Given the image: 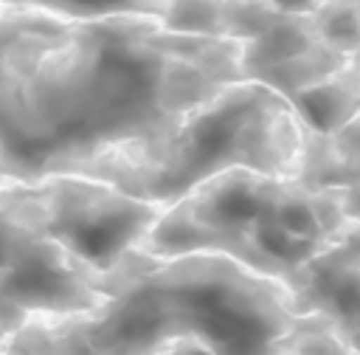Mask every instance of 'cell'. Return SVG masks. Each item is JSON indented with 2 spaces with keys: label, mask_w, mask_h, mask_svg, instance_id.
Listing matches in <instances>:
<instances>
[{
  "label": "cell",
  "mask_w": 360,
  "mask_h": 355,
  "mask_svg": "<svg viewBox=\"0 0 360 355\" xmlns=\"http://www.w3.org/2000/svg\"><path fill=\"white\" fill-rule=\"evenodd\" d=\"M281 355H352V352L321 316H298Z\"/></svg>",
  "instance_id": "obj_16"
},
{
  "label": "cell",
  "mask_w": 360,
  "mask_h": 355,
  "mask_svg": "<svg viewBox=\"0 0 360 355\" xmlns=\"http://www.w3.org/2000/svg\"><path fill=\"white\" fill-rule=\"evenodd\" d=\"M219 37L239 42L242 82L270 87L287 101L352 62L321 39L312 14L262 0H219Z\"/></svg>",
  "instance_id": "obj_6"
},
{
  "label": "cell",
  "mask_w": 360,
  "mask_h": 355,
  "mask_svg": "<svg viewBox=\"0 0 360 355\" xmlns=\"http://www.w3.org/2000/svg\"><path fill=\"white\" fill-rule=\"evenodd\" d=\"M354 59H357V62H360V56H354Z\"/></svg>",
  "instance_id": "obj_21"
},
{
  "label": "cell",
  "mask_w": 360,
  "mask_h": 355,
  "mask_svg": "<svg viewBox=\"0 0 360 355\" xmlns=\"http://www.w3.org/2000/svg\"><path fill=\"white\" fill-rule=\"evenodd\" d=\"M3 180H6V175H3V172H0V183H3Z\"/></svg>",
  "instance_id": "obj_20"
},
{
  "label": "cell",
  "mask_w": 360,
  "mask_h": 355,
  "mask_svg": "<svg viewBox=\"0 0 360 355\" xmlns=\"http://www.w3.org/2000/svg\"><path fill=\"white\" fill-rule=\"evenodd\" d=\"M101 304V273L37 231L25 234L0 270V321L11 332L31 318L90 316Z\"/></svg>",
  "instance_id": "obj_7"
},
{
  "label": "cell",
  "mask_w": 360,
  "mask_h": 355,
  "mask_svg": "<svg viewBox=\"0 0 360 355\" xmlns=\"http://www.w3.org/2000/svg\"><path fill=\"white\" fill-rule=\"evenodd\" d=\"M352 225L340 189L256 169L222 172L163 208L138 251L225 256L287 285Z\"/></svg>",
  "instance_id": "obj_4"
},
{
  "label": "cell",
  "mask_w": 360,
  "mask_h": 355,
  "mask_svg": "<svg viewBox=\"0 0 360 355\" xmlns=\"http://www.w3.org/2000/svg\"><path fill=\"white\" fill-rule=\"evenodd\" d=\"M6 6L37 8L62 20H112V17H152L160 20L169 0H0Z\"/></svg>",
  "instance_id": "obj_13"
},
{
  "label": "cell",
  "mask_w": 360,
  "mask_h": 355,
  "mask_svg": "<svg viewBox=\"0 0 360 355\" xmlns=\"http://www.w3.org/2000/svg\"><path fill=\"white\" fill-rule=\"evenodd\" d=\"M28 231H31L28 225H22L20 220H14L11 214H6V211L0 208V270L11 262L14 251L20 248V242L25 239Z\"/></svg>",
  "instance_id": "obj_17"
},
{
  "label": "cell",
  "mask_w": 360,
  "mask_h": 355,
  "mask_svg": "<svg viewBox=\"0 0 360 355\" xmlns=\"http://www.w3.org/2000/svg\"><path fill=\"white\" fill-rule=\"evenodd\" d=\"M231 82L239 42L169 31L152 17L68 20L0 93V172H73L160 132Z\"/></svg>",
  "instance_id": "obj_1"
},
{
  "label": "cell",
  "mask_w": 360,
  "mask_h": 355,
  "mask_svg": "<svg viewBox=\"0 0 360 355\" xmlns=\"http://www.w3.org/2000/svg\"><path fill=\"white\" fill-rule=\"evenodd\" d=\"M262 3H270V6L292 11V14H315L326 0H262Z\"/></svg>",
  "instance_id": "obj_18"
},
{
  "label": "cell",
  "mask_w": 360,
  "mask_h": 355,
  "mask_svg": "<svg viewBox=\"0 0 360 355\" xmlns=\"http://www.w3.org/2000/svg\"><path fill=\"white\" fill-rule=\"evenodd\" d=\"M0 208L96 273L112 270L129 251H138L163 214L155 203L68 172L34 180L6 178L0 183Z\"/></svg>",
  "instance_id": "obj_5"
},
{
  "label": "cell",
  "mask_w": 360,
  "mask_h": 355,
  "mask_svg": "<svg viewBox=\"0 0 360 355\" xmlns=\"http://www.w3.org/2000/svg\"><path fill=\"white\" fill-rule=\"evenodd\" d=\"M0 355H6V352H3V349H0Z\"/></svg>",
  "instance_id": "obj_22"
},
{
  "label": "cell",
  "mask_w": 360,
  "mask_h": 355,
  "mask_svg": "<svg viewBox=\"0 0 360 355\" xmlns=\"http://www.w3.org/2000/svg\"><path fill=\"white\" fill-rule=\"evenodd\" d=\"M6 355H98L73 318H31L0 341Z\"/></svg>",
  "instance_id": "obj_12"
},
{
  "label": "cell",
  "mask_w": 360,
  "mask_h": 355,
  "mask_svg": "<svg viewBox=\"0 0 360 355\" xmlns=\"http://www.w3.org/2000/svg\"><path fill=\"white\" fill-rule=\"evenodd\" d=\"M68 20L0 3V93L25 70L39 45L65 25Z\"/></svg>",
  "instance_id": "obj_11"
},
{
  "label": "cell",
  "mask_w": 360,
  "mask_h": 355,
  "mask_svg": "<svg viewBox=\"0 0 360 355\" xmlns=\"http://www.w3.org/2000/svg\"><path fill=\"white\" fill-rule=\"evenodd\" d=\"M104 304L79 316L98 355H155L200 341L214 355H281L298 321L290 290L208 254L152 256L129 251L101 273Z\"/></svg>",
  "instance_id": "obj_2"
},
{
  "label": "cell",
  "mask_w": 360,
  "mask_h": 355,
  "mask_svg": "<svg viewBox=\"0 0 360 355\" xmlns=\"http://www.w3.org/2000/svg\"><path fill=\"white\" fill-rule=\"evenodd\" d=\"M155 355H214V352L200 341H177V344H169V347L158 349Z\"/></svg>",
  "instance_id": "obj_19"
},
{
  "label": "cell",
  "mask_w": 360,
  "mask_h": 355,
  "mask_svg": "<svg viewBox=\"0 0 360 355\" xmlns=\"http://www.w3.org/2000/svg\"><path fill=\"white\" fill-rule=\"evenodd\" d=\"M301 152L304 121L295 107L256 82H231L160 132L112 147L68 175L169 208L231 169L295 178Z\"/></svg>",
  "instance_id": "obj_3"
},
{
  "label": "cell",
  "mask_w": 360,
  "mask_h": 355,
  "mask_svg": "<svg viewBox=\"0 0 360 355\" xmlns=\"http://www.w3.org/2000/svg\"><path fill=\"white\" fill-rule=\"evenodd\" d=\"M160 23L169 31L191 37H219V0H169Z\"/></svg>",
  "instance_id": "obj_15"
},
{
  "label": "cell",
  "mask_w": 360,
  "mask_h": 355,
  "mask_svg": "<svg viewBox=\"0 0 360 355\" xmlns=\"http://www.w3.org/2000/svg\"><path fill=\"white\" fill-rule=\"evenodd\" d=\"M290 104L312 132H338L340 127L360 118V62L352 59L343 70L295 96Z\"/></svg>",
  "instance_id": "obj_10"
},
{
  "label": "cell",
  "mask_w": 360,
  "mask_h": 355,
  "mask_svg": "<svg viewBox=\"0 0 360 355\" xmlns=\"http://www.w3.org/2000/svg\"><path fill=\"white\" fill-rule=\"evenodd\" d=\"M295 178L340 189L349 220L360 225V118L332 135L312 132L304 124V152Z\"/></svg>",
  "instance_id": "obj_9"
},
{
  "label": "cell",
  "mask_w": 360,
  "mask_h": 355,
  "mask_svg": "<svg viewBox=\"0 0 360 355\" xmlns=\"http://www.w3.org/2000/svg\"><path fill=\"white\" fill-rule=\"evenodd\" d=\"M312 23L321 39L346 59L360 56V0H326Z\"/></svg>",
  "instance_id": "obj_14"
},
{
  "label": "cell",
  "mask_w": 360,
  "mask_h": 355,
  "mask_svg": "<svg viewBox=\"0 0 360 355\" xmlns=\"http://www.w3.org/2000/svg\"><path fill=\"white\" fill-rule=\"evenodd\" d=\"M298 316H321L360 355V225L346 234L284 285Z\"/></svg>",
  "instance_id": "obj_8"
}]
</instances>
